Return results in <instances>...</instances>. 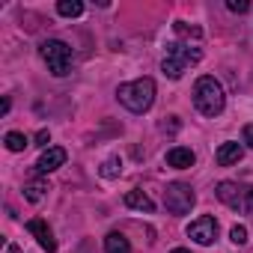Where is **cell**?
<instances>
[{
    "mask_svg": "<svg viewBox=\"0 0 253 253\" xmlns=\"http://www.w3.org/2000/svg\"><path fill=\"white\" fill-rule=\"evenodd\" d=\"M116 98L122 107H128L131 113H146L155 104V81L152 78H137L131 84H122L116 89Z\"/></svg>",
    "mask_w": 253,
    "mask_h": 253,
    "instance_id": "6da1fadb",
    "label": "cell"
},
{
    "mask_svg": "<svg viewBox=\"0 0 253 253\" xmlns=\"http://www.w3.org/2000/svg\"><path fill=\"white\" fill-rule=\"evenodd\" d=\"M194 104H197V110L203 116H220L223 113V104H226V95H223L220 81H214L211 75H203L194 84Z\"/></svg>",
    "mask_w": 253,
    "mask_h": 253,
    "instance_id": "7a4b0ae2",
    "label": "cell"
},
{
    "mask_svg": "<svg viewBox=\"0 0 253 253\" xmlns=\"http://www.w3.org/2000/svg\"><path fill=\"white\" fill-rule=\"evenodd\" d=\"M200 60H203V51H200V48L173 42V45H167V57H164L161 69H164V75H167L170 81H179V78H182L191 66H197Z\"/></svg>",
    "mask_w": 253,
    "mask_h": 253,
    "instance_id": "3957f363",
    "label": "cell"
},
{
    "mask_svg": "<svg viewBox=\"0 0 253 253\" xmlns=\"http://www.w3.org/2000/svg\"><path fill=\"white\" fill-rule=\"evenodd\" d=\"M39 54H42V60L48 63L51 75L63 78V75L72 72V48H69L66 42H60V39H45V42L39 45Z\"/></svg>",
    "mask_w": 253,
    "mask_h": 253,
    "instance_id": "277c9868",
    "label": "cell"
},
{
    "mask_svg": "<svg viewBox=\"0 0 253 253\" xmlns=\"http://www.w3.org/2000/svg\"><path fill=\"white\" fill-rule=\"evenodd\" d=\"M217 200L226 203L235 211L253 214V185H238V182H220L217 185Z\"/></svg>",
    "mask_w": 253,
    "mask_h": 253,
    "instance_id": "5b68a950",
    "label": "cell"
},
{
    "mask_svg": "<svg viewBox=\"0 0 253 253\" xmlns=\"http://www.w3.org/2000/svg\"><path fill=\"white\" fill-rule=\"evenodd\" d=\"M194 203H197V197H194V188H191V185H185V182L167 185V191H164V206H167V211H173V214H188V211L194 209Z\"/></svg>",
    "mask_w": 253,
    "mask_h": 253,
    "instance_id": "8992f818",
    "label": "cell"
},
{
    "mask_svg": "<svg viewBox=\"0 0 253 253\" xmlns=\"http://www.w3.org/2000/svg\"><path fill=\"white\" fill-rule=\"evenodd\" d=\"M188 235H191L197 244L209 247V244H214V238H217V220L209 217V214H203V217H197V220L188 226Z\"/></svg>",
    "mask_w": 253,
    "mask_h": 253,
    "instance_id": "52a82bcc",
    "label": "cell"
},
{
    "mask_svg": "<svg viewBox=\"0 0 253 253\" xmlns=\"http://www.w3.org/2000/svg\"><path fill=\"white\" fill-rule=\"evenodd\" d=\"M27 232L39 241V247L42 250H48V253H54L57 250V241H54V232H51V226L45 223V220H39V217H33V220H27Z\"/></svg>",
    "mask_w": 253,
    "mask_h": 253,
    "instance_id": "ba28073f",
    "label": "cell"
},
{
    "mask_svg": "<svg viewBox=\"0 0 253 253\" xmlns=\"http://www.w3.org/2000/svg\"><path fill=\"white\" fill-rule=\"evenodd\" d=\"M63 164H66V149H60V146H48V149L39 155L36 170H39V173H54V170H60Z\"/></svg>",
    "mask_w": 253,
    "mask_h": 253,
    "instance_id": "9c48e42d",
    "label": "cell"
},
{
    "mask_svg": "<svg viewBox=\"0 0 253 253\" xmlns=\"http://www.w3.org/2000/svg\"><path fill=\"white\" fill-rule=\"evenodd\" d=\"M241 155H244V149H241V143H220L217 146V152H214V161L220 164V167H232V164H238L241 161Z\"/></svg>",
    "mask_w": 253,
    "mask_h": 253,
    "instance_id": "30bf717a",
    "label": "cell"
},
{
    "mask_svg": "<svg viewBox=\"0 0 253 253\" xmlns=\"http://www.w3.org/2000/svg\"><path fill=\"white\" fill-rule=\"evenodd\" d=\"M194 161H197V155L191 149H185V146H173L167 152V164L176 167V170H188V167H194Z\"/></svg>",
    "mask_w": 253,
    "mask_h": 253,
    "instance_id": "8fae6325",
    "label": "cell"
},
{
    "mask_svg": "<svg viewBox=\"0 0 253 253\" xmlns=\"http://www.w3.org/2000/svg\"><path fill=\"white\" fill-rule=\"evenodd\" d=\"M125 206H128V209H137V211H146V214H152L155 211V203L143 194V191H128V194H125Z\"/></svg>",
    "mask_w": 253,
    "mask_h": 253,
    "instance_id": "7c38bea8",
    "label": "cell"
},
{
    "mask_svg": "<svg viewBox=\"0 0 253 253\" xmlns=\"http://www.w3.org/2000/svg\"><path fill=\"white\" fill-rule=\"evenodd\" d=\"M104 253H131V244L122 232H107L104 238Z\"/></svg>",
    "mask_w": 253,
    "mask_h": 253,
    "instance_id": "4fadbf2b",
    "label": "cell"
},
{
    "mask_svg": "<svg viewBox=\"0 0 253 253\" xmlns=\"http://www.w3.org/2000/svg\"><path fill=\"white\" fill-rule=\"evenodd\" d=\"M3 143H6V149H9V152H24V149L30 146V137H27V134H21V131H9V134L3 137Z\"/></svg>",
    "mask_w": 253,
    "mask_h": 253,
    "instance_id": "5bb4252c",
    "label": "cell"
},
{
    "mask_svg": "<svg viewBox=\"0 0 253 253\" xmlns=\"http://www.w3.org/2000/svg\"><path fill=\"white\" fill-rule=\"evenodd\" d=\"M57 12L66 15V18H78V15L84 12V3H81V0H60V3H57Z\"/></svg>",
    "mask_w": 253,
    "mask_h": 253,
    "instance_id": "9a60e30c",
    "label": "cell"
},
{
    "mask_svg": "<svg viewBox=\"0 0 253 253\" xmlns=\"http://www.w3.org/2000/svg\"><path fill=\"white\" fill-rule=\"evenodd\" d=\"M119 173H122V161H119L116 155H113V158H107V161L101 164V176H104V179H116Z\"/></svg>",
    "mask_w": 253,
    "mask_h": 253,
    "instance_id": "2e32d148",
    "label": "cell"
},
{
    "mask_svg": "<svg viewBox=\"0 0 253 253\" xmlns=\"http://www.w3.org/2000/svg\"><path fill=\"white\" fill-rule=\"evenodd\" d=\"M173 27H176V33H179V36H185V39H200V36H203V30H200V27H194V24H188V21H176Z\"/></svg>",
    "mask_w": 253,
    "mask_h": 253,
    "instance_id": "e0dca14e",
    "label": "cell"
},
{
    "mask_svg": "<svg viewBox=\"0 0 253 253\" xmlns=\"http://www.w3.org/2000/svg\"><path fill=\"white\" fill-rule=\"evenodd\" d=\"M45 191H48V188H45L42 182H33V185H27V188H24V197H27L30 203H39V200L45 197Z\"/></svg>",
    "mask_w": 253,
    "mask_h": 253,
    "instance_id": "ac0fdd59",
    "label": "cell"
},
{
    "mask_svg": "<svg viewBox=\"0 0 253 253\" xmlns=\"http://www.w3.org/2000/svg\"><path fill=\"white\" fill-rule=\"evenodd\" d=\"M229 238H232L235 244H247V226H241V223H235V226L229 229Z\"/></svg>",
    "mask_w": 253,
    "mask_h": 253,
    "instance_id": "d6986e66",
    "label": "cell"
},
{
    "mask_svg": "<svg viewBox=\"0 0 253 253\" xmlns=\"http://www.w3.org/2000/svg\"><path fill=\"white\" fill-rule=\"evenodd\" d=\"M226 9L241 15V12H247V9H250V0H226Z\"/></svg>",
    "mask_w": 253,
    "mask_h": 253,
    "instance_id": "ffe728a7",
    "label": "cell"
},
{
    "mask_svg": "<svg viewBox=\"0 0 253 253\" xmlns=\"http://www.w3.org/2000/svg\"><path fill=\"white\" fill-rule=\"evenodd\" d=\"M48 140H51V131H48V128H42V131L36 134V146H48Z\"/></svg>",
    "mask_w": 253,
    "mask_h": 253,
    "instance_id": "44dd1931",
    "label": "cell"
},
{
    "mask_svg": "<svg viewBox=\"0 0 253 253\" xmlns=\"http://www.w3.org/2000/svg\"><path fill=\"white\" fill-rule=\"evenodd\" d=\"M244 143L253 149V122H250V125H244Z\"/></svg>",
    "mask_w": 253,
    "mask_h": 253,
    "instance_id": "7402d4cb",
    "label": "cell"
},
{
    "mask_svg": "<svg viewBox=\"0 0 253 253\" xmlns=\"http://www.w3.org/2000/svg\"><path fill=\"white\" fill-rule=\"evenodd\" d=\"M173 253H191V250H185V247H176V250H173Z\"/></svg>",
    "mask_w": 253,
    "mask_h": 253,
    "instance_id": "603a6c76",
    "label": "cell"
}]
</instances>
